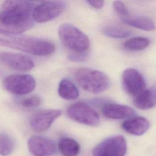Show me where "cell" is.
I'll list each match as a JSON object with an SVG mask.
<instances>
[{
  "label": "cell",
  "instance_id": "cell-20",
  "mask_svg": "<svg viewBox=\"0 0 156 156\" xmlns=\"http://www.w3.org/2000/svg\"><path fill=\"white\" fill-rule=\"evenodd\" d=\"M104 34L112 38H121L129 37L131 32L130 30L120 26L110 25L104 27L102 29Z\"/></svg>",
  "mask_w": 156,
  "mask_h": 156
},
{
  "label": "cell",
  "instance_id": "cell-10",
  "mask_svg": "<svg viewBox=\"0 0 156 156\" xmlns=\"http://www.w3.org/2000/svg\"><path fill=\"white\" fill-rule=\"evenodd\" d=\"M62 114L58 109H46L34 114L29 121L31 129L37 132H42L48 129L55 120Z\"/></svg>",
  "mask_w": 156,
  "mask_h": 156
},
{
  "label": "cell",
  "instance_id": "cell-24",
  "mask_svg": "<svg viewBox=\"0 0 156 156\" xmlns=\"http://www.w3.org/2000/svg\"><path fill=\"white\" fill-rule=\"evenodd\" d=\"M87 2L90 5L97 9H101L104 4V2L103 1H87Z\"/></svg>",
  "mask_w": 156,
  "mask_h": 156
},
{
  "label": "cell",
  "instance_id": "cell-6",
  "mask_svg": "<svg viewBox=\"0 0 156 156\" xmlns=\"http://www.w3.org/2000/svg\"><path fill=\"white\" fill-rule=\"evenodd\" d=\"M66 113L73 121L84 125L96 126L100 122L98 113L85 102H77L73 104L67 108Z\"/></svg>",
  "mask_w": 156,
  "mask_h": 156
},
{
  "label": "cell",
  "instance_id": "cell-17",
  "mask_svg": "<svg viewBox=\"0 0 156 156\" xmlns=\"http://www.w3.org/2000/svg\"><path fill=\"white\" fill-rule=\"evenodd\" d=\"M58 147L63 156H77L80 150L79 143L69 137L60 138Z\"/></svg>",
  "mask_w": 156,
  "mask_h": 156
},
{
  "label": "cell",
  "instance_id": "cell-15",
  "mask_svg": "<svg viewBox=\"0 0 156 156\" xmlns=\"http://www.w3.org/2000/svg\"><path fill=\"white\" fill-rule=\"evenodd\" d=\"M134 105L141 110L151 108L156 105V85L145 89L141 94L135 97Z\"/></svg>",
  "mask_w": 156,
  "mask_h": 156
},
{
  "label": "cell",
  "instance_id": "cell-11",
  "mask_svg": "<svg viewBox=\"0 0 156 156\" xmlns=\"http://www.w3.org/2000/svg\"><path fill=\"white\" fill-rule=\"evenodd\" d=\"M0 62L8 68L18 71H28L34 66V61L29 56L12 52H1Z\"/></svg>",
  "mask_w": 156,
  "mask_h": 156
},
{
  "label": "cell",
  "instance_id": "cell-12",
  "mask_svg": "<svg viewBox=\"0 0 156 156\" xmlns=\"http://www.w3.org/2000/svg\"><path fill=\"white\" fill-rule=\"evenodd\" d=\"M27 146L29 152L34 156H51L57 151L54 141L39 135L31 136L27 141Z\"/></svg>",
  "mask_w": 156,
  "mask_h": 156
},
{
  "label": "cell",
  "instance_id": "cell-1",
  "mask_svg": "<svg viewBox=\"0 0 156 156\" xmlns=\"http://www.w3.org/2000/svg\"><path fill=\"white\" fill-rule=\"evenodd\" d=\"M34 5L27 1H5L0 9V31L21 34L33 26Z\"/></svg>",
  "mask_w": 156,
  "mask_h": 156
},
{
  "label": "cell",
  "instance_id": "cell-16",
  "mask_svg": "<svg viewBox=\"0 0 156 156\" xmlns=\"http://www.w3.org/2000/svg\"><path fill=\"white\" fill-rule=\"evenodd\" d=\"M121 18L124 23L144 30H153L155 27V23L152 21V20L147 16H129L128 15L124 17H122Z\"/></svg>",
  "mask_w": 156,
  "mask_h": 156
},
{
  "label": "cell",
  "instance_id": "cell-19",
  "mask_svg": "<svg viewBox=\"0 0 156 156\" xmlns=\"http://www.w3.org/2000/svg\"><path fill=\"white\" fill-rule=\"evenodd\" d=\"M150 43V40L146 37H137L127 40L124 44V48L129 51H141L147 48Z\"/></svg>",
  "mask_w": 156,
  "mask_h": 156
},
{
  "label": "cell",
  "instance_id": "cell-21",
  "mask_svg": "<svg viewBox=\"0 0 156 156\" xmlns=\"http://www.w3.org/2000/svg\"><path fill=\"white\" fill-rule=\"evenodd\" d=\"M15 147L13 140L5 133H0V155L8 156L10 155Z\"/></svg>",
  "mask_w": 156,
  "mask_h": 156
},
{
  "label": "cell",
  "instance_id": "cell-2",
  "mask_svg": "<svg viewBox=\"0 0 156 156\" xmlns=\"http://www.w3.org/2000/svg\"><path fill=\"white\" fill-rule=\"evenodd\" d=\"M0 46L39 56L49 55L55 49L54 43L47 40L2 31H0Z\"/></svg>",
  "mask_w": 156,
  "mask_h": 156
},
{
  "label": "cell",
  "instance_id": "cell-13",
  "mask_svg": "<svg viewBox=\"0 0 156 156\" xmlns=\"http://www.w3.org/2000/svg\"><path fill=\"white\" fill-rule=\"evenodd\" d=\"M102 113L106 118L113 119H129L135 115V112L132 107L115 103L104 104L102 108Z\"/></svg>",
  "mask_w": 156,
  "mask_h": 156
},
{
  "label": "cell",
  "instance_id": "cell-7",
  "mask_svg": "<svg viewBox=\"0 0 156 156\" xmlns=\"http://www.w3.org/2000/svg\"><path fill=\"white\" fill-rule=\"evenodd\" d=\"M3 87L7 91L12 94L24 95L35 89V80L29 74H12L5 78L3 81Z\"/></svg>",
  "mask_w": 156,
  "mask_h": 156
},
{
  "label": "cell",
  "instance_id": "cell-9",
  "mask_svg": "<svg viewBox=\"0 0 156 156\" xmlns=\"http://www.w3.org/2000/svg\"><path fill=\"white\" fill-rule=\"evenodd\" d=\"M122 82L125 90L135 97L146 89V82L143 76L133 68H128L123 72Z\"/></svg>",
  "mask_w": 156,
  "mask_h": 156
},
{
  "label": "cell",
  "instance_id": "cell-5",
  "mask_svg": "<svg viewBox=\"0 0 156 156\" xmlns=\"http://www.w3.org/2000/svg\"><path fill=\"white\" fill-rule=\"evenodd\" d=\"M127 150L126 138L115 135L105 138L97 144L92 151L93 156H124Z\"/></svg>",
  "mask_w": 156,
  "mask_h": 156
},
{
  "label": "cell",
  "instance_id": "cell-22",
  "mask_svg": "<svg viewBox=\"0 0 156 156\" xmlns=\"http://www.w3.org/2000/svg\"><path fill=\"white\" fill-rule=\"evenodd\" d=\"M41 104V99L39 97L32 96L24 99L21 101V105L25 108H34L38 107Z\"/></svg>",
  "mask_w": 156,
  "mask_h": 156
},
{
  "label": "cell",
  "instance_id": "cell-14",
  "mask_svg": "<svg viewBox=\"0 0 156 156\" xmlns=\"http://www.w3.org/2000/svg\"><path fill=\"white\" fill-rule=\"evenodd\" d=\"M149 121L144 117L137 116L128 119L122 124V129L127 133L140 136L145 133L149 128Z\"/></svg>",
  "mask_w": 156,
  "mask_h": 156
},
{
  "label": "cell",
  "instance_id": "cell-23",
  "mask_svg": "<svg viewBox=\"0 0 156 156\" xmlns=\"http://www.w3.org/2000/svg\"><path fill=\"white\" fill-rule=\"evenodd\" d=\"M113 6L115 12L120 15L121 18L129 15L128 9L122 2L120 1H114L113 3Z\"/></svg>",
  "mask_w": 156,
  "mask_h": 156
},
{
  "label": "cell",
  "instance_id": "cell-4",
  "mask_svg": "<svg viewBox=\"0 0 156 156\" xmlns=\"http://www.w3.org/2000/svg\"><path fill=\"white\" fill-rule=\"evenodd\" d=\"M75 77L79 85L85 91L92 93H99L109 86L108 76L98 70L82 68L77 69Z\"/></svg>",
  "mask_w": 156,
  "mask_h": 156
},
{
  "label": "cell",
  "instance_id": "cell-18",
  "mask_svg": "<svg viewBox=\"0 0 156 156\" xmlns=\"http://www.w3.org/2000/svg\"><path fill=\"white\" fill-rule=\"evenodd\" d=\"M59 96L66 100H74L79 97V93L76 85L69 80L62 79L58 85Z\"/></svg>",
  "mask_w": 156,
  "mask_h": 156
},
{
  "label": "cell",
  "instance_id": "cell-3",
  "mask_svg": "<svg viewBox=\"0 0 156 156\" xmlns=\"http://www.w3.org/2000/svg\"><path fill=\"white\" fill-rule=\"evenodd\" d=\"M58 35L64 46L74 54H83L89 49L90 40L87 35L71 24L61 25Z\"/></svg>",
  "mask_w": 156,
  "mask_h": 156
},
{
  "label": "cell",
  "instance_id": "cell-8",
  "mask_svg": "<svg viewBox=\"0 0 156 156\" xmlns=\"http://www.w3.org/2000/svg\"><path fill=\"white\" fill-rule=\"evenodd\" d=\"M66 4L62 1H44L35 6L32 18L37 23H45L58 16L65 10Z\"/></svg>",
  "mask_w": 156,
  "mask_h": 156
}]
</instances>
